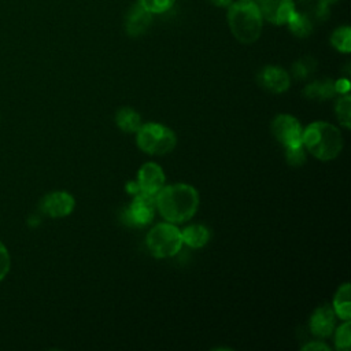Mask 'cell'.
Listing matches in <instances>:
<instances>
[{"mask_svg": "<svg viewBox=\"0 0 351 351\" xmlns=\"http://www.w3.org/2000/svg\"><path fill=\"white\" fill-rule=\"evenodd\" d=\"M160 215L171 223L191 219L199 206L197 191L188 184H174L162 188L155 197Z\"/></svg>", "mask_w": 351, "mask_h": 351, "instance_id": "cell-1", "label": "cell"}, {"mask_svg": "<svg viewBox=\"0 0 351 351\" xmlns=\"http://www.w3.org/2000/svg\"><path fill=\"white\" fill-rule=\"evenodd\" d=\"M226 19L232 34L243 44L255 43L262 33L263 18L252 0H241L230 4Z\"/></svg>", "mask_w": 351, "mask_h": 351, "instance_id": "cell-2", "label": "cell"}, {"mask_svg": "<svg viewBox=\"0 0 351 351\" xmlns=\"http://www.w3.org/2000/svg\"><path fill=\"white\" fill-rule=\"evenodd\" d=\"M302 144L319 160L335 159L343 148L340 130L328 122H313L302 134Z\"/></svg>", "mask_w": 351, "mask_h": 351, "instance_id": "cell-3", "label": "cell"}, {"mask_svg": "<svg viewBox=\"0 0 351 351\" xmlns=\"http://www.w3.org/2000/svg\"><path fill=\"white\" fill-rule=\"evenodd\" d=\"M137 145L140 149L149 155H166L177 143L176 134L165 125L160 123H145L136 132Z\"/></svg>", "mask_w": 351, "mask_h": 351, "instance_id": "cell-4", "label": "cell"}, {"mask_svg": "<svg viewBox=\"0 0 351 351\" xmlns=\"http://www.w3.org/2000/svg\"><path fill=\"white\" fill-rule=\"evenodd\" d=\"M147 247L155 258L176 255L182 247L181 232L171 223H158L147 234Z\"/></svg>", "mask_w": 351, "mask_h": 351, "instance_id": "cell-5", "label": "cell"}, {"mask_svg": "<svg viewBox=\"0 0 351 351\" xmlns=\"http://www.w3.org/2000/svg\"><path fill=\"white\" fill-rule=\"evenodd\" d=\"M155 197L156 195H149L144 192L134 195V199L130 207L123 213V218L129 219L128 223L134 226L149 223L155 214V207H156Z\"/></svg>", "mask_w": 351, "mask_h": 351, "instance_id": "cell-6", "label": "cell"}, {"mask_svg": "<svg viewBox=\"0 0 351 351\" xmlns=\"http://www.w3.org/2000/svg\"><path fill=\"white\" fill-rule=\"evenodd\" d=\"M271 132L284 147H293L302 144L303 129L299 121L292 115H277L271 122Z\"/></svg>", "mask_w": 351, "mask_h": 351, "instance_id": "cell-7", "label": "cell"}, {"mask_svg": "<svg viewBox=\"0 0 351 351\" xmlns=\"http://www.w3.org/2000/svg\"><path fill=\"white\" fill-rule=\"evenodd\" d=\"M255 4L262 18L274 25H285L295 11L292 0H256Z\"/></svg>", "mask_w": 351, "mask_h": 351, "instance_id": "cell-8", "label": "cell"}, {"mask_svg": "<svg viewBox=\"0 0 351 351\" xmlns=\"http://www.w3.org/2000/svg\"><path fill=\"white\" fill-rule=\"evenodd\" d=\"M74 204V197L70 193L64 191H56L43 197L40 202V208L47 217L63 218L73 211Z\"/></svg>", "mask_w": 351, "mask_h": 351, "instance_id": "cell-9", "label": "cell"}, {"mask_svg": "<svg viewBox=\"0 0 351 351\" xmlns=\"http://www.w3.org/2000/svg\"><path fill=\"white\" fill-rule=\"evenodd\" d=\"M137 184L141 192L156 195L163 188L165 173L156 163L148 162L140 167L137 174Z\"/></svg>", "mask_w": 351, "mask_h": 351, "instance_id": "cell-10", "label": "cell"}, {"mask_svg": "<svg viewBox=\"0 0 351 351\" xmlns=\"http://www.w3.org/2000/svg\"><path fill=\"white\" fill-rule=\"evenodd\" d=\"M152 22V14L147 11L138 1L133 4L125 18V30L130 37L144 34Z\"/></svg>", "mask_w": 351, "mask_h": 351, "instance_id": "cell-11", "label": "cell"}, {"mask_svg": "<svg viewBox=\"0 0 351 351\" xmlns=\"http://www.w3.org/2000/svg\"><path fill=\"white\" fill-rule=\"evenodd\" d=\"M259 84L273 93L285 92L289 88L288 73L277 66H266L258 75Z\"/></svg>", "mask_w": 351, "mask_h": 351, "instance_id": "cell-12", "label": "cell"}, {"mask_svg": "<svg viewBox=\"0 0 351 351\" xmlns=\"http://www.w3.org/2000/svg\"><path fill=\"white\" fill-rule=\"evenodd\" d=\"M336 324V314L333 307L322 306L318 307L310 318V330L314 336L328 337L333 333Z\"/></svg>", "mask_w": 351, "mask_h": 351, "instance_id": "cell-13", "label": "cell"}, {"mask_svg": "<svg viewBox=\"0 0 351 351\" xmlns=\"http://www.w3.org/2000/svg\"><path fill=\"white\" fill-rule=\"evenodd\" d=\"M181 237H182V243H185L186 245L192 248H200L207 244L210 239V233L207 228H204L203 225H191L181 232Z\"/></svg>", "mask_w": 351, "mask_h": 351, "instance_id": "cell-14", "label": "cell"}, {"mask_svg": "<svg viewBox=\"0 0 351 351\" xmlns=\"http://www.w3.org/2000/svg\"><path fill=\"white\" fill-rule=\"evenodd\" d=\"M350 284H343L333 298V311L337 317L344 321H350L351 317V302H350Z\"/></svg>", "mask_w": 351, "mask_h": 351, "instance_id": "cell-15", "label": "cell"}, {"mask_svg": "<svg viewBox=\"0 0 351 351\" xmlns=\"http://www.w3.org/2000/svg\"><path fill=\"white\" fill-rule=\"evenodd\" d=\"M115 122L119 129H122L126 133H134L141 126V118L140 115L129 107L119 108L115 115Z\"/></svg>", "mask_w": 351, "mask_h": 351, "instance_id": "cell-16", "label": "cell"}, {"mask_svg": "<svg viewBox=\"0 0 351 351\" xmlns=\"http://www.w3.org/2000/svg\"><path fill=\"white\" fill-rule=\"evenodd\" d=\"M335 89V82L330 80H322V81H315L310 85L306 86L304 95L310 99H318V100H326L329 97H333L336 95Z\"/></svg>", "mask_w": 351, "mask_h": 351, "instance_id": "cell-17", "label": "cell"}, {"mask_svg": "<svg viewBox=\"0 0 351 351\" xmlns=\"http://www.w3.org/2000/svg\"><path fill=\"white\" fill-rule=\"evenodd\" d=\"M287 25L289 26V30L298 36V37H307L313 32V23L310 18L299 11H293V14L289 16Z\"/></svg>", "mask_w": 351, "mask_h": 351, "instance_id": "cell-18", "label": "cell"}, {"mask_svg": "<svg viewBox=\"0 0 351 351\" xmlns=\"http://www.w3.org/2000/svg\"><path fill=\"white\" fill-rule=\"evenodd\" d=\"M332 45L344 53H348L351 51V30L348 26L337 27L330 37Z\"/></svg>", "mask_w": 351, "mask_h": 351, "instance_id": "cell-19", "label": "cell"}, {"mask_svg": "<svg viewBox=\"0 0 351 351\" xmlns=\"http://www.w3.org/2000/svg\"><path fill=\"white\" fill-rule=\"evenodd\" d=\"M314 69H315V60L313 58L307 56V58H302L293 63L292 74L295 78L304 80L314 71Z\"/></svg>", "mask_w": 351, "mask_h": 351, "instance_id": "cell-20", "label": "cell"}, {"mask_svg": "<svg viewBox=\"0 0 351 351\" xmlns=\"http://www.w3.org/2000/svg\"><path fill=\"white\" fill-rule=\"evenodd\" d=\"M336 115L340 123L346 128H350V115H351V97L348 95L340 97L336 103Z\"/></svg>", "mask_w": 351, "mask_h": 351, "instance_id": "cell-21", "label": "cell"}, {"mask_svg": "<svg viewBox=\"0 0 351 351\" xmlns=\"http://www.w3.org/2000/svg\"><path fill=\"white\" fill-rule=\"evenodd\" d=\"M335 343H336L337 350L347 351L350 348V344H351V324H350V321H346L343 325H340L337 328Z\"/></svg>", "mask_w": 351, "mask_h": 351, "instance_id": "cell-22", "label": "cell"}, {"mask_svg": "<svg viewBox=\"0 0 351 351\" xmlns=\"http://www.w3.org/2000/svg\"><path fill=\"white\" fill-rule=\"evenodd\" d=\"M138 3L151 14H162L170 10L176 0H138Z\"/></svg>", "mask_w": 351, "mask_h": 351, "instance_id": "cell-23", "label": "cell"}, {"mask_svg": "<svg viewBox=\"0 0 351 351\" xmlns=\"http://www.w3.org/2000/svg\"><path fill=\"white\" fill-rule=\"evenodd\" d=\"M303 148H304L303 144L293 145V147H285V158L291 166H300L304 162L306 155H304Z\"/></svg>", "mask_w": 351, "mask_h": 351, "instance_id": "cell-24", "label": "cell"}, {"mask_svg": "<svg viewBox=\"0 0 351 351\" xmlns=\"http://www.w3.org/2000/svg\"><path fill=\"white\" fill-rule=\"evenodd\" d=\"M11 269V256L7 247L0 241V281H3Z\"/></svg>", "mask_w": 351, "mask_h": 351, "instance_id": "cell-25", "label": "cell"}, {"mask_svg": "<svg viewBox=\"0 0 351 351\" xmlns=\"http://www.w3.org/2000/svg\"><path fill=\"white\" fill-rule=\"evenodd\" d=\"M302 350H303V351H313V350H314V351H318V350L329 351L330 348H329L326 344L321 343V341H311V343H307L306 346H303Z\"/></svg>", "mask_w": 351, "mask_h": 351, "instance_id": "cell-26", "label": "cell"}, {"mask_svg": "<svg viewBox=\"0 0 351 351\" xmlns=\"http://www.w3.org/2000/svg\"><path fill=\"white\" fill-rule=\"evenodd\" d=\"M335 89H336V92L347 93L348 89H350V82H348L346 78H341V80H339V81L335 82Z\"/></svg>", "mask_w": 351, "mask_h": 351, "instance_id": "cell-27", "label": "cell"}, {"mask_svg": "<svg viewBox=\"0 0 351 351\" xmlns=\"http://www.w3.org/2000/svg\"><path fill=\"white\" fill-rule=\"evenodd\" d=\"M126 191H128L129 193H132L133 196L141 192V189H140V186H138L137 181H134V182H129V184L126 185Z\"/></svg>", "mask_w": 351, "mask_h": 351, "instance_id": "cell-28", "label": "cell"}, {"mask_svg": "<svg viewBox=\"0 0 351 351\" xmlns=\"http://www.w3.org/2000/svg\"><path fill=\"white\" fill-rule=\"evenodd\" d=\"M215 7H229L232 4V0H208Z\"/></svg>", "mask_w": 351, "mask_h": 351, "instance_id": "cell-29", "label": "cell"}, {"mask_svg": "<svg viewBox=\"0 0 351 351\" xmlns=\"http://www.w3.org/2000/svg\"><path fill=\"white\" fill-rule=\"evenodd\" d=\"M322 1V4L324 5H328V4H333V3H336L337 0H321Z\"/></svg>", "mask_w": 351, "mask_h": 351, "instance_id": "cell-30", "label": "cell"}]
</instances>
